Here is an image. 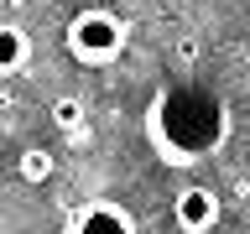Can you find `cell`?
Returning <instances> with one entry per match:
<instances>
[{
  "instance_id": "cell-1",
  "label": "cell",
  "mask_w": 250,
  "mask_h": 234,
  "mask_svg": "<svg viewBox=\"0 0 250 234\" xmlns=\"http://www.w3.org/2000/svg\"><path fill=\"white\" fill-rule=\"evenodd\" d=\"M125 42H130V31H125V21L115 11L89 5V11H78L73 21H68V52H73L78 62H89V68L115 62L125 52Z\"/></svg>"
},
{
  "instance_id": "cell-2",
  "label": "cell",
  "mask_w": 250,
  "mask_h": 234,
  "mask_svg": "<svg viewBox=\"0 0 250 234\" xmlns=\"http://www.w3.org/2000/svg\"><path fill=\"white\" fill-rule=\"evenodd\" d=\"M172 218H177V229H188V234H208L219 224V193L214 187H183L177 193V203H172Z\"/></svg>"
},
{
  "instance_id": "cell-3",
  "label": "cell",
  "mask_w": 250,
  "mask_h": 234,
  "mask_svg": "<svg viewBox=\"0 0 250 234\" xmlns=\"http://www.w3.org/2000/svg\"><path fill=\"white\" fill-rule=\"evenodd\" d=\"M68 234H136V224H130V214H125L120 203L94 198L89 208L73 218V229H68Z\"/></svg>"
},
{
  "instance_id": "cell-4",
  "label": "cell",
  "mask_w": 250,
  "mask_h": 234,
  "mask_svg": "<svg viewBox=\"0 0 250 234\" xmlns=\"http://www.w3.org/2000/svg\"><path fill=\"white\" fill-rule=\"evenodd\" d=\"M31 58V37L21 26H0V73H21Z\"/></svg>"
},
{
  "instance_id": "cell-5",
  "label": "cell",
  "mask_w": 250,
  "mask_h": 234,
  "mask_svg": "<svg viewBox=\"0 0 250 234\" xmlns=\"http://www.w3.org/2000/svg\"><path fill=\"white\" fill-rule=\"evenodd\" d=\"M52 167H58V161H52V151H42V146H26V151L16 156V172H21L26 182H47Z\"/></svg>"
},
{
  "instance_id": "cell-6",
  "label": "cell",
  "mask_w": 250,
  "mask_h": 234,
  "mask_svg": "<svg viewBox=\"0 0 250 234\" xmlns=\"http://www.w3.org/2000/svg\"><path fill=\"white\" fill-rule=\"evenodd\" d=\"M52 120H58V130H83V104H78L73 94H62L58 104H52Z\"/></svg>"
}]
</instances>
